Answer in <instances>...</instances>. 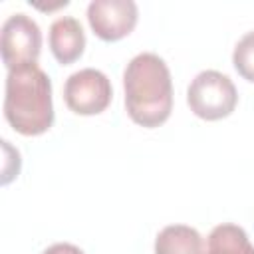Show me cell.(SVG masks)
I'll use <instances>...</instances> for the list:
<instances>
[{
	"instance_id": "cell-4",
	"label": "cell",
	"mask_w": 254,
	"mask_h": 254,
	"mask_svg": "<svg viewBox=\"0 0 254 254\" xmlns=\"http://www.w3.org/2000/svg\"><path fill=\"white\" fill-rule=\"evenodd\" d=\"M0 50L8 69L36 64L42 52V30L36 20L24 12L10 14L2 24Z\"/></svg>"
},
{
	"instance_id": "cell-8",
	"label": "cell",
	"mask_w": 254,
	"mask_h": 254,
	"mask_svg": "<svg viewBox=\"0 0 254 254\" xmlns=\"http://www.w3.org/2000/svg\"><path fill=\"white\" fill-rule=\"evenodd\" d=\"M155 254H204V240L192 226L169 224L155 238Z\"/></svg>"
},
{
	"instance_id": "cell-5",
	"label": "cell",
	"mask_w": 254,
	"mask_h": 254,
	"mask_svg": "<svg viewBox=\"0 0 254 254\" xmlns=\"http://www.w3.org/2000/svg\"><path fill=\"white\" fill-rule=\"evenodd\" d=\"M111 97L113 87L109 77L95 67H83L71 73L64 85L65 105L77 115H97L105 111Z\"/></svg>"
},
{
	"instance_id": "cell-2",
	"label": "cell",
	"mask_w": 254,
	"mask_h": 254,
	"mask_svg": "<svg viewBox=\"0 0 254 254\" xmlns=\"http://www.w3.org/2000/svg\"><path fill=\"white\" fill-rule=\"evenodd\" d=\"M4 117L14 131L26 137L42 135L52 127V81L38 64L8 69Z\"/></svg>"
},
{
	"instance_id": "cell-9",
	"label": "cell",
	"mask_w": 254,
	"mask_h": 254,
	"mask_svg": "<svg viewBox=\"0 0 254 254\" xmlns=\"http://www.w3.org/2000/svg\"><path fill=\"white\" fill-rule=\"evenodd\" d=\"M204 254H254V244L242 226L222 222L210 230Z\"/></svg>"
},
{
	"instance_id": "cell-7",
	"label": "cell",
	"mask_w": 254,
	"mask_h": 254,
	"mask_svg": "<svg viewBox=\"0 0 254 254\" xmlns=\"http://www.w3.org/2000/svg\"><path fill=\"white\" fill-rule=\"evenodd\" d=\"M85 48V32L77 18L60 16L50 26V50L54 58L62 64H73L81 58Z\"/></svg>"
},
{
	"instance_id": "cell-6",
	"label": "cell",
	"mask_w": 254,
	"mask_h": 254,
	"mask_svg": "<svg viewBox=\"0 0 254 254\" xmlns=\"http://www.w3.org/2000/svg\"><path fill=\"white\" fill-rule=\"evenodd\" d=\"M139 8L133 0H91L87 22L93 34L105 42H117L129 36L137 24Z\"/></svg>"
},
{
	"instance_id": "cell-11",
	"label": "cell",
	"mask_w": 254,
	"mask_h": 254,
	"mask_svg": "<svg viewBox=\"0 0 254 254\" xmlns=\"http://www.w3.org/2000/svg\"><path fill=\"white\" fill-rule=\"evenodd\" d=\"M42 254H85L81 248H77L75 244H69V242H58V244H52L48 246Z\"/></svg>"
},
{
	"instance_id": "cell-3",
	"label": "cell",
	"mask_w": 254,
	"mask_h": 254,
	"mask_svg": "<svg viewBox=\"0 0 254 254\" xmlns=\"http://www.w3.org/2000/svg\"><path fill=\"white\" fill-rule=\"evenodd\" d=\"M187 103L196 117L218 121L234 111L238 103V91L226 73L204 69L190 81L187 89Z\"/></svg>"
},
{
	"instance_id": "cell-10",
	"label": "cell",
	"mask_w": 254,
	"mask_h": 254,
	"mask_svg": "<svg viewBox=\"0 0 254 254\" xmlns=\"http://www.w3.org/2000/svg\"><path fill=\"white\" fill-rule=\"evenodd\" d=\"M234 69L248 81L254 83V30L246 32L234 46L232 52Z\"/></svg>"
},
{
	"instance_id": "cell-1",
	"label": "cell",
	"mask_w": 254,
	"mask_h": 254,
	"mask_svg": "<svg viewBox=\"0 0 254 254\" xmlns=\"http://www.w3.org/2000/svg\"><path fill=\"white\" fill-rule=\"evenodd\" d=\"M125 109L129 117L147 129L163 125L173 111V79L165 60L153 52H141L129 60L123 71Z\"/></svg>"
}]
</instances>
